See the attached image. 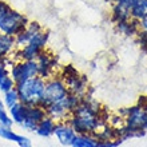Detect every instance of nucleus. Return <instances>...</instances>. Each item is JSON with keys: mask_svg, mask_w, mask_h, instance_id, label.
<instances>
[{"mask_svg": "<svg viewBox=\"0 0 147 147\" xmlns=\"http://www.w3.org/2000/svg\"><path fill=\"white\" fill-rule=\"evenodd\" d=\"M23 135H19L16 132L12 131V128L9 126H0V138H3L5 140H9V142H13V143H19L20 139H22Z\"/></svg>", "mask_w": 147, "mask_h": 147, "instance_id": "nucleus-21", "label": "nucleus"}, {"mask_svg": "<svg viewBox=\"0 0 147 147\" xmlns=\"http://www.w3.org/2000/svg\"><path fill=\"white\" fill-rule=\"evenodd\" d=\"M146 51H147V47H146Z\"/></svg>", "mask_w": 147, "mask_h": 147, "instance_id": "nucleus-27", "label": "nucleus"}, {"mask_svg": "<svg viewBox=\"0 0 147 147\" xmlns=\"http://www.w3.org/2000/svg\"><path fill=\"white\" fill-rule=\"evenodd\" d=\"M107 1H110V3H116V1H119V0H107Z\"/></svg>", "mask_w": 147, "mask_h": 147, "instance_id": "nucleus-26", "label": "nucleus"}, {"mask_svg": "<svg viewBox=\"0 0 147 147\" xmlns=\"http://www.w3.org/2000/svg\"><path fill=\"white\" fill-rule=\"evenodd\" d=\"M15 50H16L15 38L0 32V59L9 58Z\"/></svg>", "mask_w": 147, "mask_h": 147, "instance_id": "nucleus-17", "label": "nucleus"}, {"mask_svg": "<svg viewBox=\"0 0 147 147\" xmlns=\"http://www.w3.org/2000/svg\"><path fill=\"white\" fill-rule=\"evenodd\" d=\"M12 119L9 116V112L7 111V107L4 105V102L0 99V126H9L12 127Z\"/></svg>", "mask_w": 147, "mask_h": 147, "instance_id": "nucleus-23", "label": "nucleus"}, {"mask_svg": "<svg viewBox=\"0 0 147 147\" xmlns=\"http://www.w3.org/2000/svg\"><path fill=\"white\" fill-rule=\"evenodd\" d=\"M47 116L46 110L42 106H28L27 107V115L26 119L22 123V127L28 130V131H35L36 126L42 119H44Z\"/></svg>", "mask_w": 147, "mask_h": 147, "instance_id": "nucleus-10", "label": "nucleus"}, {"mask_svg": "<svg viewBox=\"0 0 147 147\" xmlns=\"http://www.w3.org/2000/svg\"><path fill=\"white\" fill-rule=\"evenodd\" d=\"M68 94L70 92H68L64 82L62 80V78L59 76V75H55V76H52L46 80L44 92H43L42 100H40V105L39 106L47 107V106L51 105V103L62 100L63 98H66Z\"/></svg>", "mask_w": 147, "mask_h": 147, "instance_id": "nucleus-6", "label": "nucleus"}, {"mask_svg": "<svg viewBox=\"0 0 147 147\" xmlns=\"http://www.w3.org/2000/svg\"><path fill=\"white\" fill-rule=\"evenodd\" d=\"M67 122L76 134H95L106 123L99 105L90 95L82 98L80 103L71 112Z\"/></svg>", "mask_w": 147, "mask_h": 147, "instance_id": "nucleus-1", "label": "nucleus"}, {"mask_svg": "<svg viewBox=\"0 0 147 147\" xmlns=\"http://www.w3.org/2000/svg\"><path fill=\"white\" fill-rule=\"evenodd\" d=\"M82 98L68 94L66 98H63L62 100L51 103L47 107H44L47 116H50L51 119H54L55 122H64L70 118L71 112L76 109V106L80 103Z\"/></svg>", "mask_w": 147, "mask_h": 147, "instance_id": "nucleus-4", "label": "nucleus"}, {"mask_svg": "<svg viewBox=\"0 0 147 147\" xmlns=\"http://www.w3.org/2000/svg\"><path fill=\"white\" fill-rule=\"evenodd\" d=\"M38 63V75L42 76L43 79H50V78L58 75L59 72V64L58 58L54 54H51L50 51H42L39 56L36 58Z\"/></svg>", "mask_w": 147, "mask_h": 147, "instance_id": "nucleus-8", "label": "nucleus"}, {"mask_svg": "<svg viewBox=\"0 0 147 147\" xmlns=\"http://www.w3.org/2000/svg\"><path fill=\"white\" fill-rule=\"evenodd\" d=\"M9 76L15 84L38 76V63L36 60H13L9 66Z\"/></svg>", "mask_w": 147, "mask_h": 147, "instance_id": "nucleus-7", "label": "nucleus"}, {"mask_svg": "<svg viewBox=\"0 0 147 147\" xmlns=\"http://www.w3.org/2000/svg\"><path fill=\"white\" fill-rule=\"evenodd\" d=\"M131 19L140 22L147 16V0H130Z\"/></svg>", "mask_w": 147, "mask_h": 147, "instance_id": "nucleus-15", "label": "nucleus"}, {"mask_svg": "<svg viewBox=\"0 0 147 147\" xmlns=\"http://www.w3.org/2000/svg\"><path fill=\"white\" fill-rule=\"evenodd\" d=\"M55 126H56V122L54 119H51L50 116H46L44 119H42L38 123L35 132L42 138H47V136L54 135Z\"/></svg>", "mask_w": 147, "mask_h": 147, "instance_id": "nucleus-18", "label": "nucleus"}, {"mask_svg": "<svg viewBox=\"0 0 147 147\" xmlns=\"http://www.w3.org/2000/svg\"><path fill=\"white\" fill-rule=\"evenodd\" d=\"M44 87H46V79H43L39 75L15 84V88L19 94L20 103L27 106L40 105L43 92H44Z\"/></svg>", "mask_w": 147, "mask_h": 147, "instance_id": "nucleus-2", "label": "nucleus"}, {"mask_svg": "<svg viewBox=\"0 0 147 147\" xmlns=\"http://www.w3.org/2000/svg\"><path fill=\"white\" fill-rule=\"evenodd\" d=\"M111 19L114 23H119V22L131 19V15H130V0H119V1L114 3Z\"/></svg>", "mask_w": 147, "mask_h": 147, "instance_id": "nucleus-14", "label": "nucleus"}, {"mask_svg": "<svg viewBox=\"0 0 147 147\" xmlns=\"http://www.w3.org/2000/svg\"><path fill=\"white\" fill-rule=\"evenodd\" d=\"M27 105H23V103H18V105L12 106L11 109H8V112H9V116H11V119L13 123L16 124H20L24 122L26 119V115H27Z\"/></svg>", "mask_w": 147, "mask_h": 147, "instance_id": "nucleus-20", "label": "nucleus"}, {"mask_svg": "<svg viewBox=\"0 0 147 147\" xmlns=\"http://www.w3.org/2000/svg\"><path fill=\"white\" fill-rule=\"evenodd\" d=\"M116 28L119 30L120 34H123V35H126V36L136 35V34L139 32V22H136V20H134V19L119 22V23H116Z\"/></svg>", "mask_w": 147, "mask_h": 147, "instance_id": "nucleus-19", "label": "nucleus"}, {"mask_svg": "<svg viewBox=\"0 0 147 147\" xmlns=\"http://www.w3.org/2000/svg\"><path fill=\"white\" fill-rule=\"evenodd\" d=\"M48 39H50V32L47 30H43L42 32L36 34L24 47L16 48L12 52L11 58L13 60H36L39 54L46 50Z\"/></svg>", "mask_w": 147, "mask_h": 147, "instance_id": "nucleus-3", "label": "nucleus"}, {"mask_svg": "<svg viewBox=\"0 0 147 147\" xmlns=\"http://www.w3.org/2000/svg\"><path fill=\"white\" fill-rule=\"evenodd\" d=\"M12 62L13 59L11 56L0 59V91L1 92H7L15 87V83L9 76V66Z\"/></svg>", "mask_w": 147, "mask_h": 147, "instance_id": "nucleus-12", "label": "nucleus"}, {"mask_svg": "<svg viewBox=\"0 0 147 147\" xmlns=\"http://www.w3.org/2000/svg\"><path fill=\"white\" fill-rule=\"evenodd\" d=\"M28 22H30V19L24 15L23 12H19L13 9V8H11L0 19V32L15 38L18 34H20L24 28L27 27Z\"/></svg>", "mask_w": 147, "mask_h": 147, "instance_id": "nucleus-5", "label": "nucleus"}, {"mask_svg": "<svg viewBox=\"0 0 147 147\" xmlns=\"http://www.w3.org/2000/svg\"><path fill=\"white\" fill-rule=\"evenodd\" d=\"M139 30H140V31L147 32V16L139 22Z\"/></svg>", "mask_w": 147, "mask_h": 147, "instance_id": "nucleus-25", "label": "nucleus"}, {"mask_svg": "<svg viewBox=\"0 0 147 147\" xmlns=\"http://www.w3.org/2000/svg\"><path fill=\"white\" fill-rule=\"evenodd\" d=\"M54 135L58 138V140L63 146H71L76 132L74 131V128L70 126V123L67 120H64V122H56Z\"/></svg>", "mask_w": 147, "mask_h": 147, "instance_id": "nucleus-13", "label": "nucleus"}, {"mask_svg": "<svg viewBox=\"0 0 147 147\" xmlns=\"http://www.w3.org/2000/svg\"><path fill=\"white\" fill-rule=\"evenodd\" d=\"M43 30H44V27H43L39 22H31V20H30L28 24H27V27L24 28L20 34H18V35L15 36L16 48H22V47H24L32 38H34V36L36 35V34L42 32Z\"/></svg>", "mask_w": 147, "mask_h": 147, "instance_id": "nucleus-11", "label": "nucleus"}, {"mask_svg": "<svg viewBox=\"0 0 147 147\" xmlns=\"http://www.w3.org/2000/svg\"><path fill=\"white\" fill-rule=\"evenodd\" d=\"M71 147H99V139L95 134H76Z\"/></svg>", "mask_w": 147, "mask_h": 147, "instance_id": "nucleus-16", "label": "nucleus"}, {"mask_svg": "<svg viewBox=\"0 0 147 147\" xmlns=\"http://www.w3.org/2000/svg\"><path fill=\"white\" fill-rule=\"evenodd\" d=\"M66 84L68 92L72 94V95H76V96H86V94L88 91V79L82 75V74H75L70 78H66V79H62Z\"/></svg>", "mask_w": 147, "mask_h": 147, "instance_id": "nucleus-9", "label": "nucleus"}, {"mask_svg": "<svg viewBox=\"0 0 147 147\" xmlns=\"http://www.w3.org/2000/svg\"><path fill=\"white\" fill-rule=\"evenodd\" d=\"M18 146L19 147H32V143L27 136H22V139H20V142L18 143Z\"/></svg>", "mask_w": 147, "mask_h": 147, "instance_id": "nucleus-24", "label": "nucleus"}, {"mask_svg": "<svg viewBox=\"0 0 147 147\" xmlns=\"http://www.w3.org/2000/svg\"><path fill=\"white\" fill-rule=\"evenodd\" d=\"M3 102L4 105H5V107L7 109H11L12 106H15L19 103V94H18V91H16V88L13 87L12 90H9V91H7V92H4V98H3Z\"/></svg>", "mask_w": 147, "mask_h": 147, "instance_id": "nucleus-22", "label": "nucleus"}]
</instances>
